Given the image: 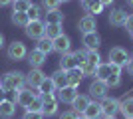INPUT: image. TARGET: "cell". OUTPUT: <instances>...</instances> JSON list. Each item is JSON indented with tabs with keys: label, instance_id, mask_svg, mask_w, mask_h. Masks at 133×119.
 Returning a JSON list of instances; mask_svg holds the SVG:
<instances>
[{
	"label": "cell",
	"instance_id": "17",
	"mask_svg": "<svg viewBox=\"0 0 133 119\" xmlns=\"http://www.w3.org/2000/svg\"><path fill=\"white\" fill-rule=\"evenodd\" d=\"M28 62H30V68H42L46 64V54H42L40 50H32L28 54Z\"/></svg>",
	"mask_w": 133,
	"mask_h": 119
},
{
	"label": "cell",
	"instance_id": "33",
	"mask_svg": "<svg viewBox=\"0 0 133 119\" xmlns=\"http://www.w3.org/2000/svg\"><path fill=\"white\" fill-rule=\"evenodd\" d=\"M12 6H14L12 12H28V8L32 6V2H30V0H14Z\"/></svg>",
	"mask_w": 133,
	"mask_h": 119
},
{
	"label": "cell",
	"instance_id": "45",
	"mask_svg": "<svg viewBox=\"0 0 133 119\" xmlns=\"http://www.w3.org/2000/svg\"><path fill=\"white\" fill-rule=\"evenodd\" d=\"M2 46H4V36L0 34V48H2Z\"/></svg>",
	"mask_w": 133,
	"mask_h": 119
},
{
	"label": "cell",
	"instance_id": "4",
	"mask_svg": "<svg viewBox=\"0 0 133 119\" xmlns=\"http://www.w3.org/2000/svg\"><path fill=\"white\" fill-rule=\"evenodd\" d=\"M24 30H26V36H28V38L40 40V38H44L46 24L42 22V20H30V22H28V26H26Z\"/></svg>",
	"mask_w": 133,
	"mask_h": 119
},
{
	"label": "cell",
	"instance_id": "19",
	"mask_svg": "<svg viewBox=\"0 0 133 119\" xmlns=\"http://www.w3.org/2000/svg\"><path fill=\"white\" fill-rule=\"evenodd\" d=\"M89 101H91V99H89L88 95H76V99H74L72 101V107H74V111H76V113L78 115H82L83 111H85V107H88L89 105Z\"/></svg>",
	"mask_w": 133,
	"mask_h": 119
},
{
	"label": "cell",
	"instance_id": "5",
	"mask_svg": "<svg viewBox=\"0 0 133 119\" xmlns=\"http://www.w3.org/2000/svg\"><path fill=\"white\" fill-rule=\"evenodd\" d=\"M119 107H121V101H117L113 97H105L101 101V115L103 117H113L119 111Z\"/></svg>",
	"mask_w": 133,
	"mask_h": 119
},
{
	"label": "cell",
	"instance_id": "15",
	"mask_svg": "<svg viewBox=\"0 0 133 119\" xmlns=\"http://www.w3.org/2000/svg\"><path fill=\"white\" fill-rule=\"evenodd\" d=\"M82 6L89 16H97L99 12H103V4L99 0H82Z\"/></svg>",
	"mask_w": 133,
	"mask_h": 119
},
{
	"label": "cell",
	"instance_id": "34",
	"mask_svg": "<svg viewBox=\"0 0 133 119\" xmlns=\"http://www.w3.org/2000/svg\"><path fill=\"white\" fill-rule=\"evenodd\" d=\"M26 111H36V113H42V95L40 97H34V101L26 107ZM44 115V113H42Z\"/></svg>",
	"mask_w": 133,
	"mask_h": 119
},
{
	"label": "cell",
	"instance_id": "26",
	"mask_svg": "<svg viewBox=\"0 0 133 119\" xmlns=\"http://www.w3.org/2000/svg\"><path fill=\"white\" fill-rule=\"evenodd\" d=\"M36 50H40L42 54H46V56H48L50 52H54V44H52V40H50V38H46V36H44V38H40V40H38Z\"/></svg>",
	"mask_w": 133,
	"mask_h": 119
},
{
	"label": "cell",
	"instance_id": "35",
	"mask_svg": "<svg viewBox=\"0 0 133 119\" xmlns=\"http://www.w3.org/2000/svg\"><path fill=\"white\" fill-rule=\"evenodd\" d=\"M78 68L82 69V74H83V75H95V66H94V64L83 62V64H79Z\"/></svg>",
	"mask_w": 133,
	"mask_h": 119
},
{
	"label": "cell",
	"instance_id": "38",
	"mask_svg": "<svg viewBox=\"0 0 133 119\" xmlns=\"http://www.w3.org/2000/svg\"><path fill=\"white\" fill-rule=\"evenodd\" d=\"M22 119H44V115H42V113H36V111H26Z\"/></svg>",
	"mask_w": 133,
	"mask_h": 119
},
{
	"label": "cell",
	"instance_id": "8",
	"mask_svg": "<svg viewBox=\"0 0 133 119\" xmlns=\"http://www.w3.org/2000/svg\"><path fill=\"white\" fill-rule=\"evenodd\" d=\"M56 111H58V99H56V95H42V113H44V117L46 115L52 117V115H56Z\"/></svg>",
	"mask_w": 133,
	"mask_h": 119
},
{
	"label": "cell",
	"instance_id": "13",
	"mask_svg": "<svg viewBox=\"0 0 133 119\" xmlns=\"http://www.w3.org/2000/svg\"><path fill=\"white\" fill-rule=\"evenodd\" d=\"M78 28L82 34H89V32H95V28H97V22H95V18L94 16H83L82 20L78 22Z\"/></svg>",
	"mask_w": 133,
	"mask_h": 119
},
{
	"label": "cell",
	"instance_id": "1",
	"mask_svg": "<svg viewBox=\"0 0 133 119\" xmlns=\"http://www.w3.org/2000/svg\"><path fill=\"white\" fill-rule=\"evenodd\" d=\"M26 83V75L22 72H10V74H6L0 81L2 85V89L4 91H18L22 85Z\"/></svg>",
	"mask_w": 133,
	"mask_h": 119
},
{
	"label": "cell",
	"instance_id": "49",
	"mask_svg": "<svg viewBox=\"0 0 133 119\" xmlns=\"http://www.w3.org/2000/svg\"><path fill=\"white\" fill-rule=\"evenodd\" d=\"M105 119H113V117H105Z\"/></svg>",
	"mask_w": 133,
	"mask_h": 119
},
{
	"label": "cell",
	"instance_id": "7",
	"mask_svg": "<svg viewBox=\"0 0 133 119\" xmlns=\"http://www.w3.org/2000/svg\"><path fill=\"white\" fill-rule=\"evenodd\" d=\"M14 93H16V103L20 107H28V105L34 101V97H36L32 87H20V89L14 91Z\"/></svg>",
	"mask_w": 133,
	"mask_h": 119
},
{
	"label": "cell",
	"instance_id": "41",
	"mask_svg": "<svg viewBox=\"0 0 133 119\" xmlns=\"http://www.w3.org/2000/svg\"><path fill=\"white\" fill-rule=\"evenodd\" d=\"M125 68H127V72L133 75V58H129V62H127V66H125Z\"/></svg>",
	"mask_w": 133,
	"mask_h": 119
},
{
	"label": "cell",
	"instance_id": "37",
	"mask_svg": "<svg viewBox=\"0 0 133 119\" xmlns=\"http://www.w3.org/2000/svg\"><path fill=\"white\" fill-rule=\"evenodd\" d=\"M79 117H82V115H78L74 109L72 111H64V113L60 115V119H79Z\"/></svg>",
	"mask_w": 133,
	"mask_h": 119
},
{
	"label": "cell",
	"instance_id": "44",
	"mask_svg": "<svg viewBox=\"0 0 133 119\" xmlns=\"http://www.w3.org/2000/svg\"><path fill=\"white\" fill-rule=\"evenodd\" d=\"M99 2H101L103 6H105V4H113V0H99Z\"/></svg>",
	"mask_w": 133,
	"mask_h": 119
},
{
	"label": "cell",
	"instance_id": "16",
	"mask_svg": "<svg viewBox=\"0 0 133 119\" xmlns=\"http://www.w3.org/2000/svg\"><path fill=\"white\" fill-rule=\"evenodd\" d=\"M127 22V12H123L121 8H117L109 14V24L111 26H117V28H123Z\"/></svg>",
	"mask_w": 133,
	"mask_h": 119
},
{
	"label": "cell",
	"instance_id": "36",
	"mask_svg": "<svg viewBox=\"0 0 133 119\" xmlns=\"http://www.w3.org/2000/svg\"><path fill=\"white\" fill-rule=\"evenodd\" d=\"M60 0H42V8L44 10H58Z\"/></svg>",
	"mask_w": 133,
	"mask_h": 119
},
{
	"label": "cell",
	"instance_id": "2",
	"mask_svg": "<svg viewBox=\"0 0 133 119\" xmlns=\"http://www.w3.org/2000/svg\"><path fill=\"white\" fill-rule=\"evenodd\" d=\"M129 62V54L123 48H111L109 50V64L111 66H115V68H125Z\"/></svg>",
	"mask_w": 133,
	"mask_h": 119
},
{
	"label": "cell",
	"instance_id": "23",
	"mask_svg": "<svg viewBox=\"0 0 133 119\" xmlns=\"http://www.w3.org/2000/svg\"><path fill=\"white\" fill-rule=\"evenodd\" d=\"M16 113V103L14 101H8V99H4V101H0V115L2 117H12V115Z\"/></svg>",
	"mask_w": 133,
	"mask_h": 119
},
{
	"label": "cell",
	"instance_id": "24",
	"mask_svg": "<svg viewBox=\"0 0 133 119\" xmlns=\"http://www.w3.org/2000/svg\"><path fill=\"white\" fill-rule=\"evenodd\" d=\"M105 83H107V87H117V85L121 83V69L119 68H111V74L107 75V79H105Z\"/></svg>",
	"mask_w": 133,
	"mask_h": 119
},
{
	"label": "cell",
	"instance_id": "42",
	"mask_svg": "<svg viewBox=\"0 0 133 119\" xmlns=\"http://www.w3.org/2000/svg\"><path fill=\"white\" fill-rule=\"evenodd\" d=\"M6 99V91L2 89V85H0V101H4Z\"/></svg>",
	"mask_w": 133,
	"mask_h": 119
},
{
	"label": "cell",
	"instance_id": "47",
	"mask_svg": "<svg viewBox=\"0 0 133 119\" xmlns=\"http://www.w3.org/2000/svg\"><path fill=\"white\" fill-rule=\"evenodd\" d=\"M60 2H68V0H60Z\"/></svg>",
	"mask_w": 133,
	"mask_h": 119
},
{
	"label": "cell",
	"instance_id": "32",
	"mask_svg": "<svg viewBox=\"0 0 133 119\" xmlns=\"http://www.w3.org/2000/svg\"><path fill=\"white\" fill-rule=\"evenodd\" d=\"M85 62H89V64H94L95 68L101 64V56L97 54V50H91V52H88L85 50Z\"/></svg>",
	"mask_w": 133,
	"mask_h": 119
},
{
	"label": "cell",
	"instance_id": "39",
	"mask_svg": "<svg viewBox=\"0 0 133 119\" xmlns=\"http://www.w3.org/2000/svg\"><path fill=\"white\" fill-rule=\"evenodd\" d=\"M74 54H76V60H78V66H79V64H83V62H85V52H74Z\"/></svg>",
	"mask_w": 133,
	"mask_h": 119
},
{
	"label": "cell",
	"instance_id": "29",
	"mask_svg": "<svg viewBox=\"0 0 133 119\" xmlns=\"http://www.w3.org/2000/svg\"><path fill=\"white\" fill-rule=\"evenodd\" d=\"M12 22L16 24V26H20V28H26L30 18H28L26 12H12Z\"/></svg>",
	"mask_w": 133,
	"mask_h": 119
},
{
	"label": "cell",
	"instance_id": "20",
	"mask_svg": "<svg viewBox=\"0 0 133 119\" xmlns=\"http://www.w3.org/2000/svg\"><path fill=\"white\" fill-rule=\"evenodd\" d=\"M38 91H40V95H54L56 91V85H54V79L52 78H44L42 79V83L38 85Z\"/></svg>",
	"mask_w": 133,
	"mask_h": 119
},
{
	"label": "cell",
	"instance_id": "12",
	"mask_svg": "<svg viewBox=\"0 0 133 119\" xmlns=\"http://www.w3.org/2000/svg\"><path fill=\"white\" fill-rule=\"evenodd\" d=\"M83 46H85V50L91 52V50H97L101 46V38L97 32H89V34H83Z\"/></svg>",
	"mask_w": 133,
	"mask_h": 119
},
{
	"label": "cell",
	"instance_id": "18",
	"mask_svg": "<svg viewBox=\"0 0 133 119\" xmlns=\"http://www.w3.org/2000/svg\"><path fill=\"white\" fill-rule=\"evenodd\" d=\"M82 115H83L85 119H99V117H101V103L89 101V105L85 107V111H83Z\"/></svg>",
	"mask_w": 133,
	"mask_h": 119
},
{
	"label": "cell",
	"instance_id": "50",
	"mask_svg": "<svg viewBox=\"0 0 133 119\" xmlns=\"http://www.w3.org/2000/svg\"><path fill=\"white\" fill-rule=\"evenodd\" d=\"M0 119H4V117H2V115H0Z\"/></svg>",
	"mask_w": 133,
	"mask_h": 119
},
{
	"label": "cell",
	"instance_id": "10",
	"mask_svg": "<svg viewBox=\"0 0 133 119\" xmlns=\"http://www.w3.org/2000/svg\"><path fill=\"white\" fill-rule=\"evenodd\" d=\"M46 75H44V72H42V69L40 68H32L30 69V74L26 75V83H28V87H38L40 83H42V79H44Z\"/></svg>",
	"mask_w": 133,
	"mask_h": 119
},
{
	"label": "cell",
	"instance_id": "3",
	"mask_svg": "<svg viewBox=\"0 0 133 119\" xmlns=\"http://www.w3.org/2000/svg\"><path fill=\"white\" fill-rule=\"evenodd\" d=\"M107 91H109V87H107V83L103 81V79L95 78L94 81L89 83V95L94 97V99H105Z\"/></svg>",
	"mask_w": 133,
	"mask_h": 119
},
{
	"label": "cell",
	"instance_id": "25",
	"mask_svg": "<svg viewBox=\"0 0 133 119\" xmlns=\"http://www.w3.org/2000/svg\"><path fill=\"white\" fill-rule=\"evenodd\" d=\"M52 79H54L56 89H62V87H66V85H68V74L64 72V69H58V72L52 75Z\"/></svg>",
	"mask_w": 133,
	"mask_h": 119
},
{
	"label": "cell",
	"instance_id": "22",
	"mask_svg": "<svg viewBox=\"0 0 133 119\" xmlns=\"http://www.w3.org/2000/svg\"><path fill=\"white\" fill-rule=\"evenodd\" d=\"M44 16H46L44 24H62L64 22V14L60 10H46Z\"/></svg>",
	"mask_w": 133,
	"mask_h": 119
},
{
	"label": "cell",
	"instance_id": "30",
	"mask_svg": "<svg viewBox=\"0 0 133 119\" xmlns=\"http://www.w3.org/2000/svg\"><path fill=\"white\" fill-rule=\"evenodd\" d=\"M123 113L127 115L129 119H133V97H127V99H123L121 101V107H119Z\"/></svg>",
	"mask_w": 133,
	"mask_h": 119
},
{
	"label": "cell",
	"instance_id": "40",
	"mask_svg": "<svg viewBox=\"0 0 133 119\" xmlns=\"http://www.w3.org/2000/svg\"><path fill=\"white\" fill-rule=\"evenodd\" d=\"M125 28H127V32L133 36V16H127V22H125Z\"/></svg>",
	"mask_w": 133,
	"mask_h": 119
},
{
	"label": "cell",
	"instance_id": "11",
	"mask_svg": "<svg viewBox=\"0 0 133 119\" xmlns=\"http://www.w3.org/2000/svg\"><path fill=\"white\" fill-rule=\"evenodd\" d=\"M78 95V89L74 87V85H66V87H62L58 89V101H64V103H72Z\"/></svg>",
	"mask_w": 133,
	"mask_h": 119
},
{
	"label": "cell",
	"instance_id": "28",
	"mask_svg": "<svg viewBox=\"0 0 133 119\" xmlns=\"http://www.w3.org/2000/svg\"><path fill=\"white\" fill-rule=\"evenodd\" d=\"M111 68H113V66H111L109 62H107V64H99V66L95 68V78H97V79H103V81H105L107 75L111 74Z\"/></svg>",
	"mask_w": 133,
	"mask_h": 119
},
{
	"label": "cell",
	"instance_id": "31",
	"mask_svg": "<svg viewBox=\"0 0 133 119\" xmlns=\"http://www.w3.org/2000/svg\"><path fill=\"white\" fill-rule=\"evenodd\" d=\"M26 14H28V18H30V20H40L44 12H42V6H38V4H32L30 8H28V12H26Z\"/></svg>",
	"mask_w": 133,
	"mask_h": 119
},
{
	"label": "cell",
	"instance_id": "46",
	"mask_svg": "<svg viewBox=\"0 0 133 119\" xmlns=\"http://www.w3.org/2000/svg\"><path fill=\"white\" fill-rule=\"evenodd\" d=\"M127 4H129V6H131V8H133V0H127Z\"/></svg>",
	"mask_w": 133,
	"mask_h": 119
},
{
	"label": "cell",
	"instance_id": "27",
	"mask_svg": "<svg viewBox=\"0 0 133 119\" xmlns=\"http://www.w3.org/2000/svg\"><path fill=\"white\" fill-rule=\"evenodd\" d=\"M60 34H64V32H62V24H46V32H44L46 38L54 40V38H58Z\"/></svg>",
	"mask_w": 133,
	"mask_h": 119
},
{
	"label": "cell",
	"instance_id": "21",
	"mask_svg": "<svg viewBox=\"0 0 133 119\" xmlns=\"http://www.w3.org/2000/svg\"><path fill=\"white\" fill-rule=\"evenodd\" d=\"M66 74H68V85H74V87H78L79 81L83 79V74H82V69H79V68L68 69Z\"/></svg>",
	"mask_w": 133,
	"mask_h": 119
},
{
	"label": "cell",
	"instance_id": "14",
	"mask_svg": "<svg viewBox=\"0 0 133 119\" xmlns=\"http://www.w3.org/2000/svg\"><path fill=\"white\" fill-rule=\"evenodd\" d=\"M78 68V60H76V54L74 52H68V54H62L60 58V69L68 72V69Z\"/></svg>",
	"mask_w": 133,
	"mask_h": 119
},
{
	"label": "cell",
	"instance_id": "9",
	"mask_svg": "<svg viewBox=\"0 0 133 119\" xmlns=\"http://www.w3.org/2000/svg\"><path fill=\"white\" fill-rule=\"evenodd\" d=\"M52 44H54V52H58V54H68L72 50V40L68 38L66 34H60L58 38H54Z\"/></svg>",
	"mask_w": 133,
	"mask_h": 119
},
{
	"label": "cell",
	"instance_id": "6",
	"mask_svg": "<svg viewBox=\"0 0 133 119\" xmlns=\"http://www.w3.org/2000/svg\"><path fill=\"white\" fill-rule=\"evenodd\" d=\"M6 54H8V58H10V60H14V62H18V60H24V58L28 56V52H26V46L22 44V42H12L10 46H8V52H6Z\"/></svg>",
	"mask_w": 133,
	"mask_h": 119
},
{
	"label": "cell",
	"instance_id": "43",
	"mask_svg": "<svg viewBox=\"0 0 133 119\" xmlns=\"http://www.w3.org/2000/svg\"><path fill=\"white\" fill-rule=\"evenodd\" d=\"M14 0H0V6H8V4H12Z\"/></svg>",
	"mask_w": 133,
	"mask_h": 119
},
{
	"label": "cell",
	"instance_id": "48",
	"mask_svg": "<svg viewBox=\"0 0 133 119\" xmlns=\"http://www.w3.org/2000/svg\"><path fill=\"white\" fill-rule=\"evenodd\" d=\"M79 119H85V117H83V115H82V117H79Z\"/></svg>",
	"mask_w": 133,
	"mask_h": 119
}]
</instances>
